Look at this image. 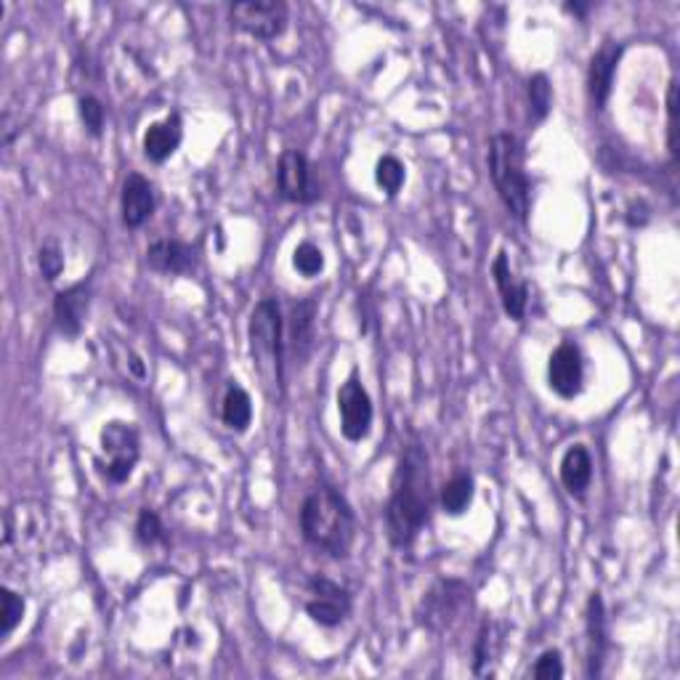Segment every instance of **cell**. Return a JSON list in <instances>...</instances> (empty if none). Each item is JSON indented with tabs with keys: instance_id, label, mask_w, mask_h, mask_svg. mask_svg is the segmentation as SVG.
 Instances as JSON below:
<instances>
[{
	"instance_id": "12",
	"label": "cell",
	"mask_w": 680,
	"mask_h": 680,
	"mask_svg": "<svg viewBox=\"0 0 680 680\" xmlns=\"http://www.w3.org/2000/svg\"><path fill=\"white\" fill-rule=\"evenodd\" d=\"M91 308V279L75 282L67 290H59L53 298V322L67 338H78Z\"/></svg>"
},
{
	"instance_id": "30",
	"label": "cell",
	"mask_w": 680,
	"mask_h": 680,
	"mask_svg": "<svg viewBox=\"0 0 680 680\" xmlns=\"http://www.w3.org/2000/svg\"><path fill=\"white\" fill-rule=\"evenodd\" d=\"M136 540H139L144 548H155L157 542L165 540L162 521L155 511H149V507H144L139 519H136Z\"/></svg>"
},
{
	"instance_id": "11",
	"label": "cell",
	"mask_w": 680,
	"mask_h": 680,
	"mask_svg": "<svg viewBox=\"0 0 680 680\" xmlns=\"http://www.w3.org/2000/svg\"><path fill=\"white\" fill-rule=\"evenodd\" d=\"M548 386L561 400H576L585 391V359L580 346L563 341L548 359Z\"/></svg>"
},
{
	"instance_id": "21",
	"label": "cell",
	"mask_w": 680,
	"mask_h": 680,
	"mask_svg": "<svg viewBox=\"0 0 680 680\" xmlns=\"http://www.w3.org/2000/svg\"><path fill=\"white\" fill-rule=\"evenodd\" d=\"M473 494H476V481L469 471H460L452 476L438 492V503L446 516H463L473 505Z\"/></svg>"
},
{
	"instance_id": "32",
	"label": "cell",
	"mask_w": 680,
	"mask_h": 680,
	"mask_svg": "<svg viewBox=\"0 0 680 680\" xmlns=\"http://www.w3.org/2000/svg\"><path fill=\"white\" fill-rule=\"evenodd\" d=\"M649 218H651V210L643 200H633L628 205V210H624V221H628L630 229H641V226L649 224Z\"/></svg>"
},
{
	"instance_id": "7",
	"label": "cell",
	"mask_w": 680,
	"mask_h": 680,
	"mask_svg": "<svg viewBox=\"0 0 680 680\" xmlns=\"http://www.w3.org/2000/svg\"><path fill=\"white\" fill-rule=\"evenodd\" d=\"M290 9L285 0H243L231 6V24L256 40H277L285 36Z\"/></svg>"
},
{
	"instance_id": "10",
	"label": "cell",
	"mask_w": 680,
	"mask_h": 680,
	"mask_svg": "<svg viewBox=\"0 0 680 680\" xmlns=\"http://www.w3.org/2000/svg\"><path fill=\"white\" fill-rule=\"evenodd\" d=\"M277 189L282 200L295 205H312L319 200V187L314 181L312 162L298 149H285L277 162Z\"/></svg>"
},
{
	"instance_id": "22",
	"label": "cell",
	"mask_w": 680,
	"mask_h": 680,
	"mask_svg": "<svg viewBox=\"0 0 680 680\" xmlns=\"http://www.w3.org/2000/svg\"><path fill=\"white\" fill-rule=\"evenodd\" d=\"M500 645H503V638L497 633V622L492 620L481 622L476 641H473V676L479 678L492 676L490 664L497 662Z\"/></svg>"
},
{
	"instance_id": "4",
	"label": "cell",
	"mask_w": 680,
	"mask_h": 680,
	"mask_svg": "<svg viewBox=\"0 0 680 680\" xmlns=\"http://www.w3.org/2000/svg\"><path fill=\"white\" fill-rule=\"evenodd\" d=\"M486 162H490L492 184L505 210L519 224H526L529 210H532V187L526 176L524 141L513 134H494Z\"/></svg>"
},
{
	"instance_id": "34",
	"label": "cell",
	"mask_w": 680,
	"mask_h": 680,
	"mask_svg": "<svg viewBox=\"0 0 680 680\" xmlns=\"http://www.w3.org/2000/svg\"><path fill=\"white\" fill-rule=\"evenodd\" d=\"M590 9H593V3H563V11L572 13L576 19H585Z\"/></svg>"
},
{
	"instance_id": "27",
	"label": "cell",
	"mask_w": 680,
	"mask_h": 680,
	"mask_svg": "<svg viewBox=\"0 0 680 680\" xmlns=\"http://www.w3.org/2000/svg\"><path fill=\"white\" fill-rule=\"evenodd\" d=\"M78 115H80L82 126H86V130L93 136V139H99V136L105 134L107 109H105V105H101L99 99H96L93 93L80 96V99H78Z\"/></svg>"
},
{
	"instance_id": "23",
	"label": "cell",
	"mask_w": 680,
	"mask_h": 680,
	"mask_svg": "<svg viewBox=\"0 0 680 680\" xmlns=\"http://www.w3.org/2000/svg\"><path fill=\"white\" fill-rule=\"evenodd\" d=\"M221 417H224L226 428L237 431V434H245V431L250 428L253 400L243 386H235V383H231V386L226 388V396L221 402Z\"/></svg>"
},
{
	"instance_id": "17",
	"label": "cell",
	"mask_w": 680,
	"mask_h": 680,
	"mask_svg": "<svg viewBox=\"0 0 680 680\" xmlns=\"http://www.w3.org/2000/svg\"><path fill=\"white\" fill-rule=\"evenodd\" d=\"M147 264L152 272L170 274V277H176V274H189L195 272L197 266V247L170 237L155 239V243L147 247Z\"/></svg>"
},
{
	"instance_id": "24",
	"label": "cell",
	"mask_w": 680,
	"mask_h": 680,
	"mask_svg": "<svg viewBox=\"0 0 680 680\" xmlns=\"http://www.w3.org/2000/svg\"><path fill=\"white\" fill-rule=\"evenodd\" d=\"M526 96H529V109H532V120L542 122L551 115L553 107V88L545 72L532 75L526 82Z\"/></svg>"
},
{
	"instance_id": "14",
	"label": "cell",
	"mask_w": 680,
	"mask_h": 680,
	"mask_svg": "<svg viewBox=\"0 0 680 680\" xmlns=\"http://www.w3.org/2000/svg\"><path fill=\"white\" fill-rule=\"evenodd\" d=\"M622 51L624 46L607 43L593 53V59H590L588 65V96H590V105L599 109V112L607 109L609 96L614 91V75L617 67H620Z\"/></svg>"
},
{
	"instance_id": "25",
	"label": "cell",
	"mask_w": 680,
	"mask_h": 680,
	"mask_svg": "<svg viewBox=\"0 0 680 680\" xmlns=\"http://www.w3.org/2000/svg\"><path fill=\"white\" fill-rule=\"evenodd\" d=\"M375 181L388 197H396L402 191L404 181H407V168H404V162L400 160V157L383 155L375 165Z\"/></svg>"
},
{
	"instance_id": "29",
	"label": "cell",
	"mask_w": 680,
	"mask_h": 680,
	"mask_svg": "<svg viewBox=\"0 0 680 680\" xmlns=\"http://www.w3.org/2000/svg\"><path fill=\"white\" fill-rule=\"evenodd\" d=\"M293 266L304 277H317V274L325 272V253L314 243H300L293 253Z\"/></svg>"
},
{
	"instance_id": "1",
	"label": "cell",
	"mask_w": 680,
	"mask_h": 680,
	"mask_svg": "<svg viewBox=\"0 0 680 680\" xmlns=\"http://www.w3.org/2000/svg\"><path fill=\"white\" fill-rule=\"evenodd\" d=\"M434 490H431V460L421 442H412L402 450L391 479V494L386 505L388 542L400 551H407L428 526Z\"/></svg>"
},
{
	"instance_id": "3",
	"label": "cell",
	"mask_w": 680,
	"mask_h": 680,
	"mask_svg": "<svg viewBox=\"0 0 680 680\" xmlns=\"http://www.w3.org/2000/svg\"><path fill=\"white\" fill-rule=\"evenodd\" d=\"M247 348H250L253 367L258 369L264 388L269 396L285 394V319H282L279 300L264 298L253 308L247 322Z\"/></svg>"
},
{
	"instance_id": "18",
	"label": "cell",
	"mask_w": 680,
	"mask_h": 680,
	"mask_svg": "<svg viewBox=\"0 0 680 680\" xmlns=\"http://www.w3.org/2000/svg\"><path fill=\"white\" fill-rule=\"evenodd\" d=\"M181 141H184L181 115L170 112L168 118L160 122H152V126L144 130V139H141L144 157H147L149 162L162 165L165 160H170V157L178 152Z\"/></svg>"
},
{
	"instance_id": "13",
	"label": "cell",
	"mask_w": 680,
	"mask_h": 680,
	"mask_svg": "<svg viewBox=\"0 0 680 680\" xmlns=\"http://www.w3.org/2000/svg\"><path fill=\"white\" fill-rule=\"evenodd\" d=\"M155 208H157L155 184L149 181L147 176L130 174L126 181H122V191H120V213L126 229H141V226L152 218Z\"/></svg>"
},
{
	"instance_id": "9",
	"label": "cell",
	"mask_w": 680,
	"mask_h": 680,
	"mask_svg": "<svg viewBox=\"0 0 680 680\" xmlns=\"http://www.w3.org/2000/svg\"><path fill=\"white\" fill-rule=\"evenodd\" d=\"M338 415H341V434L346 442L359 444L373 434V400H369L367 388L362 386L359 373L346 377V383L338 388Z\"/></svg>"
},
{
	"instance_id": "16",
	"label": "cell",
	"mask_w": 680,
	"mask_h": 680,
	"mask_svg": "<svg viewBox=\"0 0 680 680\" xmlns=\"http://www.w3.org/2000/svg\"><path fill=\"white\" fill-rule=\"evenodd\" d=\"M585 635H588V678H601L609 651V622L601 593H590L585 607Z\"/></svg>"
},
{
	"instance_id": "28",
	"label": "cell",
	"mask_w": 680,
	"mask_h": 680,
	"mask_svg": "<svg viewBox=\"0 0 680 680\" xmlns=\"http://www.w3.org/2000/svg\"><path fill=\"white\" fill-rule=\"evenodd\" d=\"M38 266L46 282H57L65 272V250L53 237H48L38 250Z\"/></svg>"
},
{
	"instance_id": "31",
	"label": "cell",
	"mask_w": 680,
	"mask_h": 680,
	"mask_svg": "<svg viewBox=\"0 0 680 680\" xmlns=\"http://www.w3.org/2000/svg\"><path fill=\"white\" fill-rule=\"evenodd\" d=\"M532 678L538 680H553V678H563V659L559 649H548L542 651L538 657V662H534L532 668Z\"/></svg>"
},
{
	"instance_id": "5",
	"label": "cell",
	"mask_w": 680,
	"mask_h": 680,
	"mask_svg": "<svg viewBox=\"0 0 680 680\" xmlns=\"http://www.w3.org/2000/svg\"><path fill=\"white\" fill-rule=\"evenodd\" d=\"M473 607V588L465 580L444 576L423 593L415 609V622L428 633L442 635L463 620L465 611Z\"/></svg>"
},
{
	"instance_id": "33",
	"label": "cell",
	"mask_w": 680,
	"mask_h": 680,
	"mask_svg": "<svg viewBox=\"0 0 680 680\" xmlns=\"http://www.w3.org/2000/svg\"><path fill=\"white\" fill-rule=\"evenodd\" d=\"M676 93H678L676 80H670V86H668V147H670L672 157H676V109H678Z\"/></svg>"
},
{
	"instance_id": "6",
	"label": "cell",
	"mask_w": 680,
	"mask_h": 680,
	"mask_svg": "<svg viewBox=\"0 0 680 680\" xmlns=\"http://www.w3.org/2000/svg\"><path fill=\"white\" fill-rule=\"evenodd\" d=\"M101 457H96V471L107 484H126L134 476L141 457V436L134 423L109 421L99 434Z\"/></svg>"
},
{
	"instance_id": "26",
	"label": "cell",
	"mask_w": 680,
	"mask_h": 680,
	"mask_svg": "<svg viewBox=\"0 0 680 680\" xmlns=\"http://www.w3.org/2000/svg\"><path fill=\"white\" fill-rule=\"evenodd\" d=\"M0 601H3V611H0V641H9L13 630L22 624L24 599L17 593V590L3 588L0 590Z\"/></svg>"
},
{
	"instance_id": "20",
	"label": "cell",
	"mask_w": 680,
	"mask_h": 680,
	"mask_svg": "<svg viewBox=\"0 0 680 680\" xmlns=\"http://www.w3.org/2000/svg\"><path fill=\"white\" fill-rule=\"evenodd\" d=\"M561 484L572 497L582 500L593 484V457H590L585 444H572L566 452H563L561 465Z\"/></svg>"
},
{
	"instance_id": "15",
	"label": "cell",
	"mask_w": 680,
	"mask_h": 680,
	"mask_svg": "<svg viewBox=\"0 0 680 680\" xmlns=\"http://www.w3.org/2000/svg\"><path fill=\"white\" fill-rule=\"evenodd\" d=\"M492 279L494 287H497L500 304H503L507 317L513 322H524L529 306V290L524 282L516 277V272H513L511 258H507L505 250H500L492 260Z\"/></svg>"
},
{
	"instance_id": "19",
	"label": "cell",
	"mask_w": 680,
	"mask_h": 680,
	"mask_svg": "<svg viewBox=\"0 0 680 680\" xmlns=\"http://www.w3.org/2000/svg\"><path fill=\"white\" fill-rule=\"evenodd\" d=\"M314 319H317V300H314V295L293 304L290 325L285 327V338L295 362H306L308 354H312L314 335H317L314 333Z\"/></svg>"
},
{
	"instance_id": "8",
	"label": "cell",
	"mask_w": 680,
	"mask_h": 680,
	"mask_svg": "<svg viewBox=\"0 0 680 680\" xmlns=\"http://www.w3.org/2000/svg\"><path fill=\"white\" fill-rule=\"evenodd\" d=\"M306 614L319 628H338L352 617L354 599L346 588L325 574H314L306 585Z\"/></svg>"
},
{
	"instance_id": "2",
	"label": "cell",
	"mask_w": 680,
	"mask_h": 680,
	"mask_svg": "<svg viewBox=\"0 0 680 680\" xmlns=\"http://www.w3.org/2000/svg\"><path fill=\"white\" fill-rule=\"evenodd\" d=\"M304 540L329 559H348L356 542L354 507L333 484H319L300 505Z\"/></svg>"
}]
</instances>
